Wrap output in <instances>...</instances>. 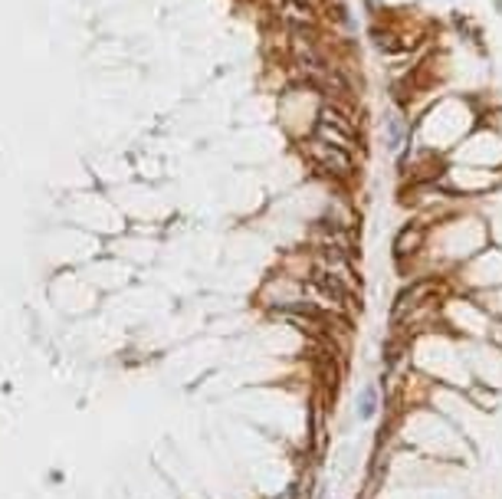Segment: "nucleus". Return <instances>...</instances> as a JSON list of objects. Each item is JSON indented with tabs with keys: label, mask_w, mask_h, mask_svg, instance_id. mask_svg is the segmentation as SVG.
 Wrapping results in <instances>:
<instances>
[{
	"label": "nucleus",
	"mask_w": 502,
	"mask_h": 499,
	"mask_svg": "<svg viewBox=\"0 0 502 499\" xmlns=\"http://www.w3.org/2000/svg\"><path fill=\"white\" fill-rule=\"evenodd\" d=\"M302 154H306V162L312 164V171L325 174V178H331V181H352L355 174H358L355 152H345V148H339V145L319 141V139H312V135L302 141Z\"/></svg>",
	"instance_id": "f257e3e1"
},
{
	"label": "nucleus",
	"mask_w": 502,
	"mask_h": 499,
	"mask_svg": "<svg viewBox=\"0 0 502 499\" xmlns=\"http://www.w3.org/2000/svg\"><path fill=\"white\" fill-rule=\"evenodd\" d=\"M267 11L273 13V20L283 23V30L319 33L322 27V7L312 0H267Z\"/></svg>",
	"instance_id": "f03ea898"
},
{
	"label": "nucleus",
	"mask_w": 502,
	"mask_h": 499,
	"mask_svg": "<svg viewBox=\"0 0 502 499\" xmlns=\"http://www.w3.org/2000/svg\"><path fill=\"white\" fill-rule=\"evenodd\" d=\"M434 289H437V280H420V282H414L410 289H404V293L397 296L394 309H391V319H394V322H401V319H404V315L410 313V309H417V305H420V299H424V296H430Z\"/></svg>",
	"instance_id": "7ed1b4c3"
},
{
	"label": "nucleus",
	"mask_w": 502,
	"mask_h": 499,
	"mask_svg": "<svg viewBox=\"0 0 502 499\" xmlns=\"http://www.w3.org/2000/svg\"><path fill=\"white\" fill-rule=\"evenodd\" d=\"M312 139L329 141V145H339V148H345V152H355V148H358V135L339 129V125H331V122H325V119L312 122Z\"/></svg>",
	"instance_id": "20e7f679"
},
{
	"label": "nucleus",
	"mask_w": 502,
	"mask_h": 499,
	"mask_svg": "<svg viewBox=\"0 0 502 499\" xmlns=\"http://www.w3.org/2000/svg\"><path fill=\"white\" fill-rule=\"evenodd\" d=\"M420 243H424V227H420V224H410V227H404L401 234H397L394 253L397 257H407V253H414Z\"/></svg>",
	"instance_id": "39448f33"
},
{
	"label": "nucleus",
	"mask_w": 502,
	"mask_h": 499,
	"mask_svg": "<svg viewBox=\"0 0 502 499\" xmlns=\"http://www.w3.org/2000/svg\"><path fill=\"white\" fill-rule=\"evenodd\" d=\"M407 135H410V129L404 125V119H401V115H391V119H387V141H391V148H394V152L404 145Z\"/></svg>",
	"instance_id": "423d86ee"
},
{
	"label": "nucleus",
	"mask_w": 502,
	"mask_h": 499,
	"mask_svg": "<svg viewBox=\"0 0 502 499\" xmlns=\"http://www.w3.org/2000/svg\"><path fill=\"white\" fill-rule=\"evenodd\" d=\"M374 411H378V391L362 388V394H358V417H362V421H371Z\"/></svg>",
	"instance_id": "0eeeda50"
}]
</instances>
